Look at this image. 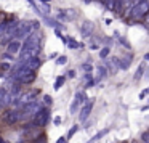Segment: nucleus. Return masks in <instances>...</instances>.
<instances>
[{
	"label": "nucleus",
	"mask_w": 149,
	"mask_h": 143,
	"mask_svg": "<svg viewBox=\"0 0 149 143\" xmlns=\"http://www.w3.org/2000/svg\"><path fill=\"white\" fill-rule=\"evenodd\" d=\"M19 26V21L10 20V21H0V37L2 36H13L15 29ZM15 39V37H13Z\"/></svg>",
	"instance_id": "7ed1b4c3"
},
{
	"label": "nucleus",
	"mask_w": 149,
	"mask_h": 143,
	"mask_svg": "<svg viewBox=\"0 0 149 143\" xmlns=\"http://www.w3.org/2000/svg\"><path fill=\"white\" fill-rule=\"evenodd\" d=\"M91 31H93V24L87 21V23H85L84 26H82V32H84V36H85V37H88V36L91 34Z\"/></svg>",
	"instance_id": "f8f14e48"
},
{
	"label": "nucleus",
	"mask_w": 149,
	"mask_h": 143,
	"mask_svg": "<svg viewBox=\"0 0 149 143\" xmlns=\"http://www.w3.org/2000/svg\"><path fill=\"white\" fill-rule=\"evenodd\" d=\"M107 55H109V48H107V47H104V48L100 52V56H101V58H106Z\"/></svg>",
	"instance_id": "6ab92c4d"
},
{
	"label": "nucleus",
	"mask_w": 149,
	"mask_h": 143,
	"mask_svg": "<svg viewBox=\"0 0 149 143\" xmlns=\"http://www.w3.org/2000/svg\"><path fill=\"white\" fill-rule=\"evenodd\" d=\"M32 143H45V135H39V137H37V140H36V142H32Z\"/></svg>",
	"instance_id": "412c9836"
},
{
	"label": "nucleus",
	"mask_w": 149,
	"mask_h": 143,
	"mask_svg": "<svg viewBox=\"0 0 149 143\" xmlns=\"http://www.w3.org/2000/svg\"><path fill=\"white\" fill-rule=\"evenodd\" d=\"M82 69L84 71H91V64H82Z\"/></svg>",
	"instance_id": "393cba45"
},
{
	"label": "nucleus",
	"mask_w": 149,
	"mask_h": 143,
	"mask_svg": "<svg viewBox=\"0 0 149 143\" xmlns=\"http://www.w3.org/2000/svg\"><path fill=\"white\" fill-rule=\"evenodd\" d=\"M77 129H79V127H77V125H74V127H72V129H71V130H69V133H68V138H71V137H72V135H74V133H75V132H77Z\"/></svg>",
	"instance_id": "aec40b11"
},
{
	"label": "nucleus",
	"mask_w": 149,
	"mask_h": 143,
	"mask_svg": "<svg viewBox=\"0 0 149 143\" xmlns=\"http://www.w3.org/2000/svg\"><path fill=\"white\" fill-rule=\"evenodd\" d=\"M0 143H3V142H0Z\"/></svg>",
	"instance_id": "7c9ffc66"
},
{
	"label": "nucleus",
	"mask_w": 149,
	"mask_h": 143,
	"mask_svg": "<svg viewBox=\"0 0 149 143\" xmlns=\"http://www.w3.org/2000/svg\"><path fill=\"white\" fill-rule=\"evenodd\" d=\"M3 121L7 124H16L18 121H21V108H13V109L7 111L3 114Z\"/></svg>",
	"instance_id": "39448f33"
},
{
	"label": "nucleus",
	"mask_w": 149,
	"mask_h": 143,
	"mask_svg": "<svg viewBox=\"0 0 149 143\" xmlns=\"http://www.w3.org/2000/svg\"><path fill=\"white\" fill-rule=\"evenodd\" d=\"M45 104H47V106L52 104V97H50V95H45Z\"/></svg>",
	"instance_id": "5701e85b"
},
{
	"label": "nucleus",
	"mask_w": 149,
	"mask_h": 143,
	"mask_svg": "<svg viewBox=\"0 0 149 143\" xmlns=\"http://www.w3.org/2000/svg\"><path fill=\"white\" fill-rule=\"evenodd\" d=\"M106 76H107V69L104 66H100L98 68V77H106Z\"/></svg>",
	"instance_id": "f3484780"
},
{
	"label": "nucleus",
	"mask_w": 149,
	"mask_h": 143,
	"mask_svg": "<svg viewBox=\"0 0 149 143\" xmlns=\"http://www.w3.org/2000/svg\"><path fill=\"white\" fill-rule=\"evenodd\" d=\"M19 63L24 66V68L32 69V71H37V69H39L40 66H42V60H40L39 56H32V58L26 60V61H19Z\"/></svg>",
	"instance_id": "6e6552de"
},
{
	"label": "nucleus",
	"mask_w": 149,
	"mask_h": 143,
	"mask_svg": "<svg viewBox=\"0 0 149 143\" xmlns=\"http://www.w3.org/2000/svg\"><path fill=\"white\" fill-rule=\"evenodd\" d=\"M36 77H37V76H36V71H27L26 74L21 76V77L18 79L16 82H19V84H31V82L36 81Z\"/></svg>",
	"instance_id": "9b49d317"
},
{
	"label": "nucleus",
	"mask_w": 149,
	"mask_h": 143,
	"mask_svg": "<svg viewBox=\"0 0 149 143\" xmlns=\"http://www.w3.org/2000/svg\"><path fill=\"white\" fill-rule=\"evenodd\" d=\"M36 95H37V92H26V93H23L16 100L15 108H23V106H26V104H29V103H34V101H36Z\"/></svg>",
	"instance_id": "423d86ee"
},
{
	"label": "nucleus",
	"mask_w": 149,
	"mask_h": 143,
	"mask_svg": "<svg viewBox=\"0 0 149 143\" xmlns=\"http://www.w3.org/2000/svg\"><path fill=\"white\" fill-rule=\"evenodd\" d=\"M68 76H69V77H74V76H75V71H69Z\"/></svg>",
	"instance_id": "cd10ccee"
},
{
	"label": "nucleus",
	"mask_w": 149,
	"mask_h": 143,
	"mask_svg": "<svg viewBox=\"0 0 149 143\" xmlns=\"http://www.w3.org/2000/svg\"><path fill=\"white\" fill-rule=\"evenodd\" d=\"M144 58H146V60H149V55H146V56H144Z\"/></svg>",
	"instance_id": "c756f323"
},
{
	"label": "nucleus",
	"mask_w": 149,
	"mask_h": 143,
	"mask_svg": "<svg viewBox=\"0 0 149 143\" xmlns=\"http://www.w3.org/2000/svg\"><path fill=\"white\" fill-rule=\"evenodd\" d=\"M50 119V109L48 108H40L39 111L36 113V116L32 117V125L34 127H43Z\"/></svg>",
	"instance_id": "f03ea898"
},
{
	"label": "nucleus",
	"mask_w": 149,
	"mask_h": 143,
	"mask_svg": "<svg viewBox=\"0 0 149 143\" xmlns=\"http://www.w3.org/2000/svg\"><path fill=\"white\" fill-rule=\"evenodd\" d=\"M3 95H5V90H3V88H0V101H2V98H3Z\"/></svg>",
	"instance_id": "bb28decb"
},
{
	"label": "nucleus",
	"mask_w": 149,
	"mask_h": 143,
	"mask_svg": "<svg viewBox=\"0 0 149 143\" xmlns=\"http://www.w3.org/2000/svg\"><path fill=\"white\" fill-rule=\"evenodd\" d=\"M143 142H146V143H149V132H146V133H143Z\"/></svg>",
	"instance_id": "b1692460"
},
{
	"label": "nucleus",
	"mask_w": 149,
	"mask_h": 143,
	"mask_svg": "<svg viewBox=\"0 0 149 143\" xmlns=\"http://www.w3.org/2000/svg\"><path fill=\"white\" fill-rule=\"evenodd\" d=\"M148 11H149V2H148V0H139L138 4L133 7L132 16L133 18H141V16H144Z\"/></svg>",
	"instance_id": "20e7f679"
},
{
	"label": "nucleus",
	"mask_w": 149,
	"mask_h": 143,
	"mask_svg": "<svg viewBox=\"0 0 149 143\" xmlns=\"http://www.w3.org/2000/svg\"><path fill=\"white\" fill-rule=\"evenodd\" d=\"M55 124H56V125H58V124H61V117H56V119H55Z\"/></svg>",
	"instance_id": "c85d7f7f"
},
{
	"label": "nucleus",
	"mask_w": 149,
	"mask_h": 143,
	"mask_svg": "<svg viewBox=\"0 0 149 143\" xmlns=\"http://www.w3.org/2000/svg\"><path fill=\"white\" fill-rule=\"evenodd\" d=\"M21 45L23 43L19 42V39H11L10 42L7 43V52L10 53V55H18L21 50Z\"/></svg>",
	"instance_id": "9d476101"
},
{
	"label": "nucleus",
	"mask_w": 149,
	"mask_h": 143,
	"mask_svg": "<svg viewBox=\"0 0 149 143\" xmlns=\"http://www.w3.org/2000/svg\"><path fill=\"white\" fill-rule=\"evenodd\" d=\"M143 72H144V68L143 66H139L138 69H136V74H135V81H138V79L143 77Z\"/></svg>",
	"instance_id": "a211bd4d"
},
{
	"label": "nucleus",
	"mask_w": 149,
	"mask_h": 143,
	"mask_svg": "<svg viewBox=\"0 0 149 143\" xmlns=\"http://www.w3.org/2000/svg\"><path fill=\"white\" fill-rule=\"evenodd\" d=\"M130 60H132V58H123L122 61H120V66H119V68H120V69H128L130 64H132V61H130Z\"/></svg>",
	"instance_id": "4468645a"
},
{
	"label": "nucleus",
	"mask_w": 149,
	"mask_h": 143,
	"mask_svg": "<svg viewBox=\"0 0 149 143\" xmlns=\"http://www.w3.org/2000/svg\"><path fill=\"white\" fill-rule=\"evenodd\" d=\"M93 104H95V100L91 98V100H90V101H87V103L84 104V108L80 109V114H79V119H80L82 122L88 119V116H90L91 109H93Z\"/></svg>",
	"instance_id": "1a4fd4ad"
},
{
	"label": "nucleus",
	"mask_w": 149,
	"mask_h": 143,
	"mask_svg": "<svg viewBox=\"0 0 149 143\" xmlns=\"http://www.w3.org/2000/svg\"><path fill=\"white\" fill-rule=\"evenodd\" d=\"M148 93H149V88H146L144 92H141V93H139V98H144V97H146V95H148Z\"/></svg>",
	"instance_id": "a878e982"
},
{
	"label": "nucleus",
	"mask_w": 149,
	"mask_h": 143,
	"mask_svg": "<svg viewBox=\"0 0 149 143\" xmlns=\"http://www.w3.org/2000/svg\"><path fill=\"white\" fill-rule=\"evenodd\" d=\"M68 45L71 47V48H74V50H75V48H79V47H82L80 43H79V42H75L74 39H68Z\"/></svg>",
	"instance_id": "dca6fc26"
},
{
	"label": "nucleus",
	"mask_w": 149,
	"mask_h": 143,
	"mask_svg": "<svg viewBox=\"0 0 149 143\" xmlns=\"http://www.w3.org/2000/svg\"><path fill=\"white\" fill-rule=\"evenodd\" d=\"M40 42H42V37H40L39 31H34V32L29 34V37L26 39V42L21 45L19 50V61H26V60L32 58V56H37L40 52Z\"/></svg>",
	"instance_id": "f257e3e1"
},
{
	"label": "nucleus",
	"mask_w": 149,
	"mask_h": 143,
	"mask_svg": "<svg viewBox=\"0 0 149 143\" xmlns=\"http://www.w3.org/2000/svg\"><path fill=\"white\" fill-rule=\"evenodd\" d=\"M66 61H68V60H66V56H59V58L56 60V63H58V64H64Z\"/></svg>",
	"instance_id": "4be33fe9"
},
{
	"label": "nucleus",
	"mask_w": 149,
	"mask_h": 143,
	"mask_svg": "<svg viewBox=\"0 0 149 143\" xmlns=\"http://www.w3.org/2000/svg\"><path fill=\"white\" fill-rule=\"evenodd\" d=\"M64 81H66V79L63 77V76H59V77L56 79V82H55V90H58V88H61V87H63V84H64Z\"/></svg>",
	"instance_id": "2eb2a0df"
},
{
	"label": "nucleus",
	"mask_w": 149,
	"mask_h": 143,
	"mask_svg": "<svg viewBox=\"0 0 149 143\" xmlns=\"http://www.w3.org/2000/svg\"><path fill=\"white\" fill-rule=\"evenodd\" d=\"M107 132H109V129H104V130H101V132H98L96 135H95V137H93V138H91V140H90V142H88V143H93V142H98V140H100V138H103V137L106 135Z\"/></svg>",
	"instance_id": "ddd939ff"
},
{
	"label": "nucleus",
	"mask_w": 149,
	"mask_h": 143,
	"mask_svg": "<svg viewBox=\"0 0 149 143\" xmlns=\"http://www.w3.org/2000/svg\"><path fill=\"white\" fill-rule=\"evenodd\" d=\"M85 93L84 92H77L75 93V97H74V101H72V104H71V108H69V111H71V114H75L77 113V109L80 108V104H84L85 103Z\"/></svg>",
	"instance_id": "0eeeda50"
}]
</instances>
